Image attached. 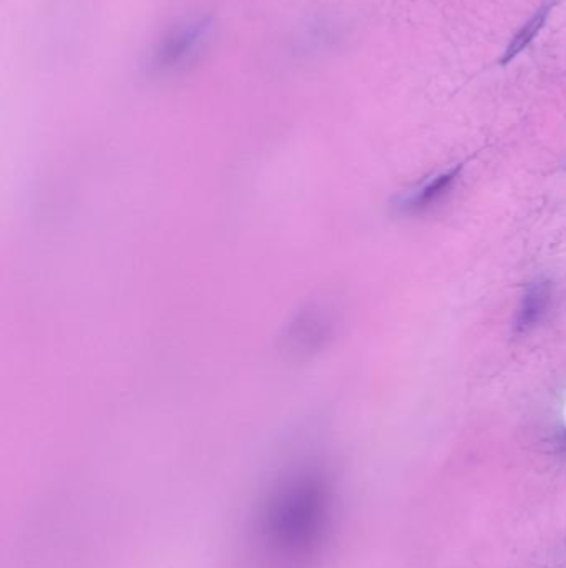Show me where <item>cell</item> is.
Here are the masks:
<instances>
[{"label":"cell","mask_w":566,"mask_h":568,"mask_svg":"<svg viewBox=\"0 0 566 568\" xmlns=\"http://www.w3.org/2000/svg\"><path fill=\"white\" fill-rule=\"evenodd\" d=\"M459 172V167L449 168L445 172L437 173L434 177L420 182L417 187L399 196L397 208L404 213H419V211L427 210L452 188L459 177Z\"/></svg>","instance_id":"cell-1"},{"label":"cell","mask_w":566,"mask_h":568,"mask_svg":"<svg viewBox=\"0 0 566 568\" xmlns=\"http://www.w3.org/2000/svg\"><path fill=\"white\" fill-rule=\"evenodd\" d=\"M552 298V284L548 281H540L528 288L518 308L517 319H515V329L518 333H527L542 321L552 304Z\"/></svg>","instance_id":"cell-2"},{"label":"cell","mask_w":566,"mask_h":568,"mask_svg":"<svg viewBox=\"0 0 566 568\" xmlns=\"http://www.w3.org/2000/svg\"><path fill=\"white\" fill-rule=\"evenodd\" d=\"M548 10H550V7H543V9L538 10L537 14L533 15L532 19L528 20L527 24L523 25L522 30L513 37L512 44L508 45L507 52L503 55V64L510 62L515 55L520 54L535 39L538 30L542 29L545 20H547Z\"/></svg>","instance_id":"cell-3"}]
</instances>
